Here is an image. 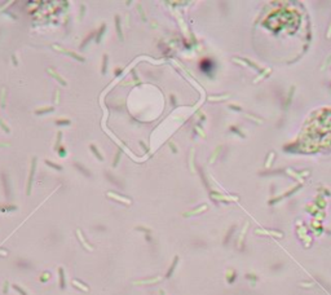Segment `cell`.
Wrapping results in <instances>:
<instances>
[{"label":"cell","mask_w":331,"mask_h":295,"mask_svg":"<svg viewBox=\"0 0 331 295\" xmlns=\"http://www.w3.org/2000/svg\"><path fill=\"white\" fill-rule=\"evenodd\" d=\"M299 148L304 152L331 149V109L317 110L309 117L300 132Z\"/></svg>","instance_id":"1"}]
</instances>
